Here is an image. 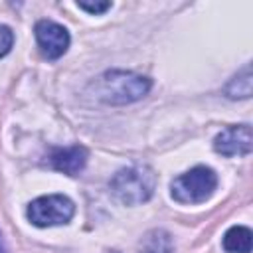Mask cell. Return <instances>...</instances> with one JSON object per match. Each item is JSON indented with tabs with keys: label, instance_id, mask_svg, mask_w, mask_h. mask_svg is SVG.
<instances>
[{
	"label": "cell",
	"instance_id": "cell-9",
	"mask_svg": "<svg viewBox=\"0 0 253 253\" xmlns=\"http://www.w3.org/2000/svg\"><path fill=\"white\" fill-rule=\"evenodd\" d=\"M140 249L142 253H172L174 243L170 233H166L164 229H152L142 237Z\"/></svg>",
	"mask_w": 253,
	"mask_h": 253
},
{
	"label": "cell",
	"instance_id": "cell-4",
	"mask_svg": "<svg viewBox=\"0 0 253 253\" xmlns=\"http://www.w3.org/2000/svg\"><path fill=\"white\" fill-rule=\"evenodd\" d=\"M75 206L63 194L42 196L28 206V219L38 227L63 225L73 217Z\"/></svg>",
	"mask_w": 253,
	"mask_h": 253
},
{
	"label": "cell",
	"instance_id": "cell-3",
	"mask_svg": "<svg viewBox=\"0 0 253 253\" xmlns=\"http://www.w3.org/2000/svg\"><path fill=\"white\" fill-rule=\"evenodd\" d=\"M217 188V174L208 166H196L170 184V194L180 204H202Z\"/></svg>",
	"mask_w": 253,
	"mask_h": 253
},
{
	"label": "cell",
	"instance_id": "cell-5",
	"mask_svg": "<svg viewBox=\"0 0 253 253\" xmlns=\"http://www.w3.org/2000/svg\"><path fill=\"white\" fill-rule=\"evenodd\" d=\"M36 32V40L38 45L42 49V53L47 59H57L61 57L67 47H69V34L63 26L51 22V20H40L34 28Z\"/></svg>",
	"mask_w": 253,
	"mask_h": 253
},
{
	"label": "cell",
	"instance_id": "cell-11",
	"mask_svg": "<svg viewBox=\"0 0 253 253\" xmlns=\"http://www.w3.org/2000/svg\"><path fill=\"white\" fill-rule=\"evenodd\" d=\"M12 43H14V34L8 26H0V57L6 55L10 49H12Z\"/></svg>",
	"mask_w": 253,
	"mask_h": 253
},
{
	"label": "cell",
	"instance_id": "cell-6",
	"mask_svg": "<svg viewBox=\"0 0 253 253\" xmlns=\"http://www.w3.org/2000/svg\"><path fill=\"white\" fill-rule=\"evenodd\" d=\"M213 148L223 156H247L251 152V126L235 125L223 128L215 136Z\"/></svg>",
	"mask_w": 253,
	"mask_h": 253
},
{
	"label": "cell",
	"instance_id": "cell-12",
	"mask_svg": "<svg viewBox=\"0 0 253 253\" xmlns=\"http://www.w3.org/2000/svg\"><path fill=\"white\" fill-rule=\"evenodd\" d=\"M77 8H81L89 14H103L111 8V2H77Z\"/></svg>",
	"mask_w": 253,
	"mask_h": 253
},
{
	"label": "cell",
	"instance_id": "cell-2",
	"mask_svg": "<svg viewBox=\"0 0 253 253\" xmlns=\"http://www.w3.org/2000/svg\"><path fill=\"white\" fill-rule=\"evenodd\" d=\"M150 91V79L132 71L113 69L99 81V97L113 105H125L138 101Z\"/></svg>",
	"mask_w": 253,
	"mask_h": 253
},
{
	"label": "cell",
	"instance_id": "cell-8",
	"mask_svg": "<svg viewBox=\"0 0 253 253\" xmlns=\"http://www.w3.org/2000/svg\"><path fill=\"white\" fill-rule=\"evenodd\" d=\"M251 229L243 225H233L223 235V249L227 253H249L251 251Z\"/></svg>",
	"mask_w": 253,
	"mask_h": 253
},
{
	"label": "cell",
	"instance_id": "cell-7",
	"mask_svg": "<svg viewBox=\"0 0 253 253\" xmlns=\"http://www.w3.org/2000/svg\"><path fill=\"white\" fill-rule=\"evenodd\" d=\"M51 166L57 172H63L67 176H75L85 168L87 162V150L83 146H67V148H55L49 156Z\"/></svg>",
	"mask_w": 253,
	"mask_h": 253
},
{
	"label": "cell",
	"instance_id": "cell-10",
	"mask_svg": "<svg viewBox=\"0 0 253 253\" xmlns=\"http://www.w3.org/2000/svg\"><path fill=\"white\" fill-rule=\"evenodd\" d=\"M225 95L229 99H249L251 97V67L245 65L233 79L225 85Z\"/></svg>",
	"mask_w": 253,
	"mask_h": 253
},
{
	"label": "cell",
	"instance_id": "cell-1",
	"mask_svg": "<svg viewBox=\"0 0 253 253\" xmlns=\"http://www.w3.org/2000/svg\"><path fill=\"white\" fill-rule=\"evenodd\" d=\"M156 188V174L150 166L136 164L119 170L111 180L113 196L125 206H138L154 194Z\"/></svg>",
	"mask_w": 253,
	"mask_h": 253
}]
</instances>
